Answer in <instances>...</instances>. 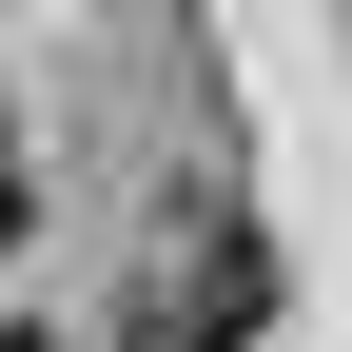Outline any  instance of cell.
I'll return each instance as SVG.
<instances>
[{
  "label": "cell",
  "instance_id": "3",
  "mask_svg": "<svg viewBox=\"0 0 352 352\" xmlns=\"http://www.w3.org/2000/svg\"><path fill=\"white\" fill-rule=\"evenodd\" d=\"M0 352H59V333H0Z\"/></svg>",
  "mask_w": 352,
  "mask_h": 352
},
{
  "label": "cell",
  "instance_id": "2",
  "mask_svg": "<svg viewBox=\"0 0 352 352\" xmlns=\"http://www.w3.org/2000/svg\"><path fill=\"white\" fill-rule=\"evenodd\" d=\"M0 235H20V176H0Z\"/></svg>",
  "mask_w": 352,
  "mask_h": 352
},
{
  "label": "cell",
  "instance_id": "1",
  "mask_svg": "<svg viewBox=\"0 0 352 352\" xmlns=\"http://www.w3.org/2000/svg\"><path fill=\"white\" fill-rule=\"evenodd\" d=\"M254 294H274L254 254H196L176 294H138V333H157V352H215V333H254Z\"/></svg>",
  "mask_w": 352,
  "mask_h": 352
}]
</instances>
